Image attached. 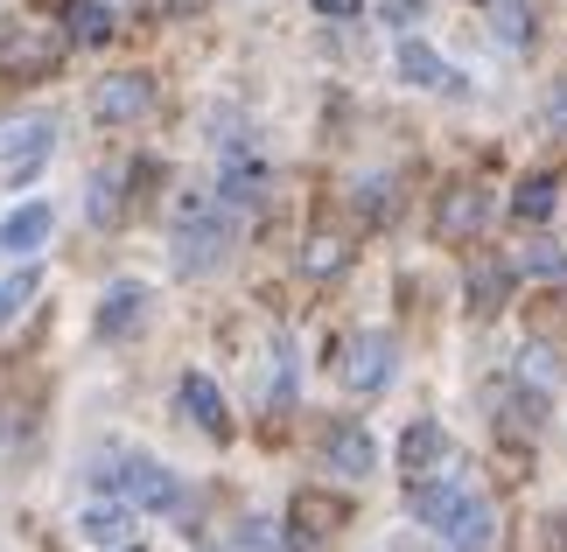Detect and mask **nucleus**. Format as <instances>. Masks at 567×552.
Instances as JSON below:
<instances>
[{
    "instance_id": "nucleus-6",
    "label": "nucleus",
    "mask_w": 567,
    "mask_h": 552,
    "mask_svg": "<svg viewBox=\"0 0 567 552\" xmlns=\"http://www.w3.org/2000/svg\"><path fill=\"white\" fill-rule=\"evenodd\" d=\"M392 371H400V343H392L385 329L351 336V350H343V385H351V392H385Z\"/></svg>"
},
{
    "instance_id": "nucleus-4",
    "label": "nucleus",
    "mask_w": 567,
    "mask_h": 552,
    "mask_svg": "<svg viewBox=\"0 0 567 552\" xmlns=\"http://www.w3.org/2000/svg\"><path fill=\"white\" fill-rule=\"evenodd\" d=\"M56 63H63L56 29H42V21H0V77L35 84V77H50Z\"/></svg>"
},
{
    "instance_id": "nucleus-11",
    "label": "nucleus",
    "mask_w": 567,
    "mask_h": 552,
    "mask_svg": "<svg viewBox=\"0 0 567 552\" xmlns=\"http://www.w3.org/2000/svg\"><path fill=\"white\" fill-rule=\"evenodd\" d=\"M400 77L421 84V92H463V71L442 50H427L421 35H400Z\"/></svg>"
},
{
    "instance_id": "nucleus-20",
    "label": "nucleus",
    "mask_w": 567,
    "mask_h": 552,
    "mask_svg": "<svg viewBox=\"0 0 567 552\" xmlns=\"http://www.w3.org/2000/svg\"><path fill=\"white\" fill-rule=\"evenodd\" d=\"M301 267H309V273H343V267H351V246H343V238H309Z\"/></svg>"
},
{
    "instance_id": "nucleus-16",
    "label": "nucleus",
    "mask_w": 567,
    "mask_h": 552,
    "mask_svg": "<svg viewBox=\"0 0 567 552\" xmlns=\"http://www.w3.org/2000/svg\"><path fill=\"white\" fill-rule=\"evenodd\" d=\"M554 204H560L554 175H526V183L512 189V217H518V225H547V217H554Z\"/></svg>"
},
{
    "instance_id": "nucleus-5",
    "label": "nucleus",
    "mask_w": 567,
    "mask_h": 552,
    "mask_svg": "<svg viewBox=\"0 0 567 552\" xmlns=\"http://www.w3.org/2000/svg\"><path fill=\"white\" fill-rule=\"evenodd\" d=\"M56 126L50 119H8L0 126V183H29V175L50 162Z\"/></svg>"
},
{
    "instance_id": "nucleus-17",
    "label": "nucleus",
    "mask_w": 567,
    "mask_h": 552,
    "mask_svg": "<svg viewBox=\"0 0 567 552\" xmlns=\"http://www.w3.org/2000/svg\"><path fill=\"white\" fill-rule=\"evenodd\" d=\"M71 35L78 42H113V8H105V0H71Z\"/></svg>"
},
{
    "instance_id": "nucleus-23",
    "label": "nucleus",
    "mask_w": 567,
    "mask_h": 552,
    "mask_svg": "<svg viewBox=\"0 0 567 552\" xmlns=\"http://www.w3.org/2000/svg\"><path fill=\"white\" fill-rule=\"evenodd\" d=\"M476 210H484V196H476V189H463V196H455V204L442 210V231H463V225H476Z\"/></svg>"
},
{
    "instance_id": "nucleus-9",
    "label": "nucleus",
    "mask_w": 567,
    "mask_h": 552,
    "mask_svg": "<svg viewBox=\"0 0 567 552\" xmlns=\"http://www.w3.org/2000/svg\"><path fill=\"white\" fill-rule=\"evenodd\" d=\"M147 301H155V294H147V280H113V287L99 294V336H105V343L134 336V329L147 322Z\"/></svg>"
},
{
    "instance_id": "nucleus-15",
    "label": "nucleus",
    "mask_w": 567,
    "mask_h": 552,
    "mask_svg": "<svg viewBox=\"0 0 567 552\" xmlns=\"http://www.w3.org/2000/svg\"><path fill=\"white\" fill-rule=\"evenodd\" d=\"M217 196H225L231 210H252L259 196H267V162H259V154H246V147H231L225 175H217Z\"/></svg>"
},
{
    "instance_id": "nucleus-22",
    "label": "nucleus",
    "mask_w": 567,
    "mask_h": 552,
    "mask_svg": "<svg viewBox=\"0 0 567 552\" xmlns=\"http://www.w3.org/2000/svg\"><path fill=\"white\" fill-rule=\"evenodd\" d=\"M421 14H427V0H379V21H385V29H413Z\"/></svg>"
},
{
    "instance_id": "nucleus-13",
    "label": "nucleus",
    "mask_w": 567,
    "mask_h": 552,
    "mask_svg": "<svg viewBox=\"0 0 567 552\" xmlns=\"http://www.w3.org/2000/svg\"><path fill=\"white\" fill-rule=\"evenodd\" d=\"M50 231H56V210L50 204H14L8 217H0V252L29 259V252L50 246Z\"/></svg>"
},
{
    "instance_id": "nucleus-24",
    "label": "nucleus",
    "mask_w": 567,
    "mask_h": 552,
    "mask_svg": "<svg viewBox=\"0 0 567 552\" xmlns=\"http://www.w3.org/2000/svg\"><path fill=\"white\" fill-rule=\"evenodd\" d=\"M497 35H505V42H526L533 35V14L518 8V0H505V8H497Z\"/></svg>"
},
{
    "instance_id": "nucleus-7",
    "label": "nucleus",
    "mask_w": 567,
    "mask_h": 552,
    "mask_svg": "<svg viewBox=\"0 0 567 552\" xmlns=\"http://www.w3.org/2000/svg\"><path fill=\"white\" fill-rule=\"evenodd\" d=\"M147 105H155V77H147V71H120V77H99L92 119L99 126H126V119H141Z\"/></svg>"
},
{
    "instance_id": "nucleus-26",
    "label": "nucleus",
    "mask_w": 567,
    "mask_h": 552,
    "mask_svg": "<svg viewBox=\"0 0 567 552\" xmlns=\"http://www.w3.org/2000/svg\"><path fill=\"white\" fill-rule=\"evenodd\" d=\"M0 434H8V419H0Z\"/></svg>"
},
{
    "instance_id": "nucleus-19",
    "label": "nucleus",
    "mask_w": 567,
    "mask_h": 552,
    "mask_svg": "<svg viewBox=\"0 0 567 552\" xmlns=\"http://www.w3.org/2000/svg\"><path fill=\"white\" fill-rule=\"evenodd\" d=\"M84 210H92V225H120V175H92Z\"/></svg>"
},
{
    "instance_id": "nucleus-18",
    "label": "nucleus",
    "mask_w": 567,
    "mask_h": 552,
    "mask_svg": "<svg viewBox=\"0 0 567 552\" xmlns=\"http://www.w3.org/2000/svg\"><path fill=\"white\" fill-rule=\"evenodd\" d=\"M35 287H42V280H35V267H21V273H8V280H0V329H8V322L21 315V308L35 301Z\"/></svg>"
},
{
    "instance_id": "nucleus-25",
    "label": "nucleus",
    "mask_w": 567,
    "mask_h": 552,
    "mask_svg": "<svg viewBox=\"0 0 567 552\" xmlns=\"http://www.w3.org/2000/svg\"><path fill=\"white\" fill-rule=\"evenodd\" d=\"M322 14H358V0H316Z\"/></svg>"
},
{
    "instance_id": "nucleus-12",
    "label": "nucleus",
    "mask_w": 567,
    "mask_h": 552,
    "mask_svg": "<svg viewBox=\"0 0 567 552\" xmlns=\"http://www.w3.org/2000/svg\"><path fill=\"white\" fill-rule=\"evenodd\" d=\"M176 399H183V413L204 427L210 440H231V406H225V392H217L204 371H183V385H176Z\"/></svg>"
},
{
    "instance_id": "nucleus-3",
    "label": "nucleus",
    "mask_w": 567,
    "mask_h": 552,
    "mask_svg": "<svg viewBox=\"0 0 567 552\" xmlns=\"http://www.w3.org/2000/svg\"><path fill=\"white\" fill-rule=\"evenodd\" d=\"M92 482H99V490H113V497H126L134 511H176V503H183V482H176V469H162L155 455L99 461V469H92Z\"/></svg>"
},
{
    "instance_id": "nucleus-2",
    "label": "nucleus",
    "mask_w": 567,
    "mask_h": 552,
    "mask_svg": "<svg viewBox=\"0 0 567 552\" xmlns=\"http://www.w3.org/2000/svg\"><path fill=\"white\" fill-rule=\"evenodd\" d=\"M231 204L225 196H183L176 204V246H168V259H176V273L183 280H204L225 267V252H231Z\"/></svg>"
},
{
    "instance_id": "nucleus-1",
    "label": "nucleus",
    "mask_w": 567,
    "mask_h": 552,
    "mask_svg": "<svg viewBox=\"0 0 567 552\" xmlns=\"http://www.w3.org/2000/svg\"><path fill=\"white\" fill-rule=\"evenodd\" d=\"M413 518H421L427 532H442L455 552H491V503L476 490H463L455 476L413 482Z\"/></svg>"
},
{
    "instance_id": "nucleus-10",
    "label": "nucleus",
    "mask_w": 567,
    "mask_h": 552,
    "mask_svg": "<svg viewBox=\"0 0 567 552\" xmlns=\"http://www.w3.org/2000/svg\"><path fill=\"white\" fill-rule=\"evenodd\" d=\"M442 461H449L442 419H413V427L400 434V476L406 482H427V476H442Z\"/></svg>"
},
{
    "instance_id": "nucleus-8",
    "label": "nucleus",
    "mask_w": 567,
    "mask_h": 552,
    "mask_svg": "<svg viewBox=\"0 0 567 552\" xmlns=\"http://www.w3.org/2000/svg\"><path fill=\"white\" fill-rule=\"evenodd\" d=\"M134 518L141 511L126 497H99V503H84V511H78V539L99 545V552H126V545H134V532H141Z\"/></svg>"
},
{
    "instance_id": "nucleus-14",
    "label": "nucleus",
    "mask_w": 567,
    "mask_h": 552,
    "mask_svg": "<svg viewBox=\"0 0 567 552\" xmlns=\"http://www.w3.org/2000/svg\"><path fill=\"white\" fill-rule=\"evenodd\" d=\"M322 461H330L337 476H351V482H364L379 469V440L364 434V427H337L330 440H322Z\"/></svg>"
},
{
    "instance_id": "nucleus-21",
    "label": "nucleus",
    "mask_w": 567,
    "mask_h": 552,
    "mask_svg": "<svg viewBox=\"0 0 567 552\" xmlns=\"http://www.w3.org/2000/svg\"><path fill=\"white\" fill-rule=\"evenodd\" d=\"M526 273H539V280H567V252H560V246H533V252H526Z\"/></svg>"
}]
</instances>
